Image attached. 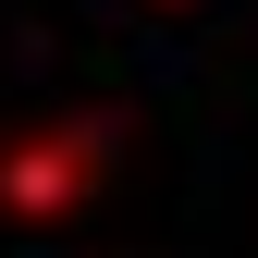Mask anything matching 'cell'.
I'll return each instance as SVG.
<instances>
[{"label": "cell", "instance_id": "cell-1", "mask_svg": "<svg viewBox=\"0 0 258 258\" xmlns=\"http://www.w3.org/2000/svg\"><path fill=\"white\" fill-rule=\"evenodd\" d=\"M99 172H111V123H49V136H25L0 160V209L13 221H61V209L99 197Z\"/></svg>", "mask_w": 258, "mask_h": 258}]
</instances>
